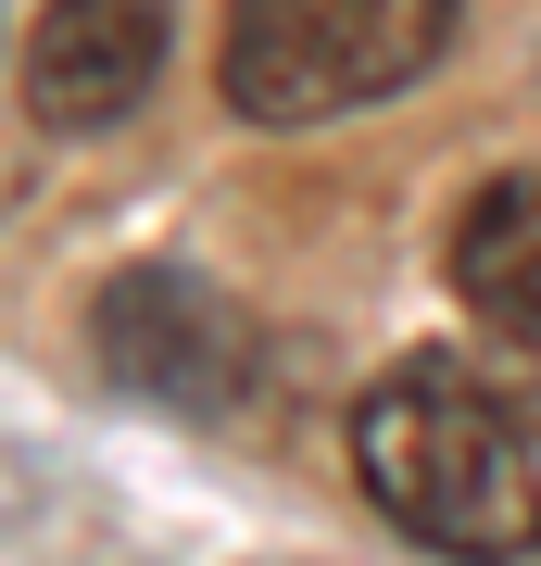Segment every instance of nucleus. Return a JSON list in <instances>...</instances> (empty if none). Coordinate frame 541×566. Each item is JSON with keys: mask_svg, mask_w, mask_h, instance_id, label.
Here are the masks:
<instances>
[{"mask_svg": "<svg viewBox=\"0 0 541 566\" xmlns=\"http://www.w3.org/2000/svg\"><path fill=\"white\" fill-rule=\"evenodd\" d=\"M353 465L365 504L454 566L541 554V378H503L479 353H403L353 403Z\"/></svg>", "mask_w": 541, "mask_h": 566, "instance_id": "obj_1", "label": "nucleus"}, {"mask_svg": "<svg viewBox=\"0 0 541 566\" xmlns=\"http://www.w3.org/2000/svg\"><path fill=\"white\" fill-rule=\"evenodd\" d=\"M454 39V0H227V102L252 126H327L416 88Z\"/></svg>", "mask_w": 541, "mask_h": 566, "instance_id": "obj_2", "label": "nucleus"}, {"mask_svg": "<svg viewBox=\"0 0 541 566\" xmlns=\"http://www.w3.org/2000/svg\"><path fill=\"white\" fill-rule=\"evenodd\" d=\"M89 353L114 390H139L164 416H240L252 378H264V340L252 315L227 303L215 277H189V264H126V277L89 290Z\"/></svg>", "mask_w": 541, "mask_h": 566, "instance_id": "obj_3", "label": "nucleus"}, {"mask_svg": "<svg viewBox=\"0 0 541 566\" xmlns=\"http://www.w3.org/2000/svg\"><path fill=\"white\" fill-rule=\"evenodd\" d=\"M164 51H177V13L164 0H39V39H25V114L51 139H89V126H126L152 102Z\"/></svg>", "mask_w": 541, "mask_h": 566, "instance_id": "obj_4", "label": "nucleus"}, {"mask_svg": "<svg viewBox=\"0 0 541 566\" xmlns=\"http://www.w3.org/2000/svg\"><path fill=\"white\" fill-rule=\"evenodd\" d=\"M454 290L479 303L503 340L541 353V177H491L454 227Z\"/></svg>", "mask_w": 541, "mask_h": 566, "instance_id": "obj_5", "label": "nucleus"}]
</instances>
